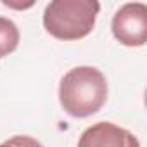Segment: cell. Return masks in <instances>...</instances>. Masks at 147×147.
<instances>
[{
	"label": "cell",
	"mask_w": 147,
	"mask_h": 147,
	"mask_svg": "<svg viewBox=\"0 0 147 147\" xmlns=\"http://www.w3.org/2000/svg\"><path fill=\"white\" fill-rule=\"evenodd\" d=\"M107 100V80L94 66L69 69L59 83L61 107L73 118H88Z\"/></svg>",
	"instance_id": "cell-1"
},
{
	"label": "cell",
	"mask_w": 147,
	"mask_h": 147,
	"mask_svg": "<svg viewBox=\"0 0 147 147\" xmlns=\"http://www.w3.org/2000/svg\"><path fill=\"white\" fill-rule=\"evenodd\" d=\"M99 11L97 0H52L43 11V28L57 40H80L92 33Z\"/></svg>",
	"instance_id": "cell-2"
},
{
	"label": "cell",
	"mask_w": 147,
	"mask_h": 147,
	"mask_svg": "<svg viewBox=\"0 0 147 147\" xmlns=\"http://www.w3.org/2000/svg\"><path fill=\"white\" fill-rule=\"evenodd\" d=\"M114 38L125 47H142L147 42V5L128 2L121 5L111 23Z\"/></svg>",
	"instance_id": "cell-3"
},
{
	"label": "cell",
	"mask_w": 147,
	"mask_h": 147,
	"mask_svg": "<svg viewBox=\"0 0 147 147\" xmlns=\"http://www.w3.org/2000/svg\"><path fill=\"white\" fill-rule=\"evenodd\" d=\"M78 147H140V142L119 125L99 121L80 135Z\"/></svg>",
	"instance_id": "cell-4"
},
{
	"label": "cell",
	"mask_w": 147,
	"mask_h": 147,
	"mask_svg": "<svg viewBox=\"0 0 147 147\" xmlns=\"http://www.w3.org/2000/svg\"><path fill=\"white\" fill-rule=\"evenodd\" d=\"M19 38H21V33L18 24L9 18L0 16V59L7 57L18 49Z\"/></svg>",
	"instance_id": "cell-5"
},
{
	"label": "cell",
	"mask_w": 147,
	"mask_h": 147,
	"mask_svg": "<svg viewBox=\"0 0 147 147\" xmlns=\"http://www.w3.org/2000/svg\"><path fill=\"white\" fill-rule=\"evenodd\" d=\"M0 147H43L36 138L28 137V135H16L4 144H0Z\"/></svg>",
	"instance_id": "cell-6"
}]
</instances>
